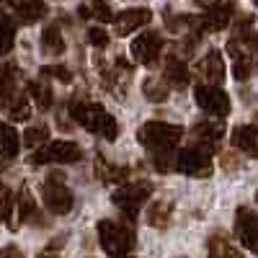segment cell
<instances>
[{"mask_svg": "<svg viewBox=\"0 0 258 258\" xmlns=\"http://www.w3.org/2000/svg\"><path fill=\"white\" fill-rule=\"evenodd\" d=\"M70 116L85 126L91 135H98L103 140L114 142L119 137V124L116 119L103 109L101 103H93V101H70Z\"/></svg>", "mask_w": 258, "mask_h": 258, "instance_id": "6da1fadb", "label": "cell"}, {"mask_svg": "<svg viewBox=\"0 0 258 258\" xmlns=\"http://www.w3.org/2000/svg\"><path fill=\"white\" fill-rule=\"evenodd\" d=\"M98 243L111 258H132L135 253V227L132 220H101L98 222Z\"/></svg>", "mask_w": 258, "mask_h": 258, "instance_id": "7a4b0ae2", "label": "cell"}, {"mask_svg": "<svg viewBox=\"0 0 258 258\" xmlns=\"http://www.w3.org/2000/svg\"><path fill=\"white\" fill-rule=\"evenodd\" d=\"M181 137H183V126L168 124V121H147L137 132V140L150 153H176Z\"/></svg>", "mask_w": 258, "mask_h": 258, "instance_id": "3957f363", "label": "cell"}, {"mask_svg": "<svg viewBox=\"0 0 258 258\" xmlns=\"http://www.w3.org/2000/svg\"><path fill=\"white\" fill-rule=\"evenodd\" d=\"M153 194V183L147 181H135V183H124L111 194V202L119 207V212L124 214V220H137V212L142 209V204L150 199Z\"/></svg>", "mask_w": 258, "mask_h": 258, "instance_id": "277c9868", "label": "cell"}, {"mask_svg": "<svg viewBox=\"0 0 258 258\" xmlns=\"http://www.w3.org/2000/svg\"><path fill=\"white\" fill-rule=\"evenodd\" d=\"M83 160V147L70 140H54L34 150L29 163L31 165H44V163H80Z\"/></svg>", "mask_w": 258, "mask_h": 258, "instance_id": "5b68a950", "label": "cell"}, {"mask_svg": "<svg viewBox=\"0 0 258 258\" xmlns=\"http://www.w3.org/2000/svg\"><path fill=\"white\" fill-rule=\"evenodd\" d=\"M176 170L194 178H209L212 176V150L204 145L183 147L176 153Z\"/></svg>", "mask_w": 258, "mask_h": 258, "instance_id": "8992f818", "label": "cell"}, {"mask_svg": "<svg viewBox=\"0 0 258 258\" xmlns=\"http://www.w3.org/2000/svg\"><path fill=\"white\" fill-rule=\"evenodd\" d=\"M41 199H44V204L52 214H68V212H73V204H75L73 191L64 186V176L59 170L47 176L44 186H41Z\"/></svg>", "mask_w": 258, "mask_h": 258, "instance_id": "52a82bcc", "label": "cell"}, {"mask_svg": "<svg viewBox=\"0 0 258 258\" xmlns=\"http://www.w3.org/2000/svg\"><path fill=\"white\" fill-rule=\"evenodd\" d=\"M194 101H197V106L209 116L222 119V116L230 114V96L220 88V85H197Z\"/></svg>", "mask_w": 258, "mask_h": 258, "instance_id": "ba28073f", "label": "cell"}, {"mask_svg": "<svg viewBox=\"0 0 258 258\" xmlns=\"http://www.w3.org/2000/svg\"><path fill=\"white\" fill-rule=\"evenodd\" d=\"M129 52H132V59L140 62V64H155L160 52H163V36L155 34V31H145L140 34L135 41H132V47H129Z\"/></svg>", "mask_w": 258, "mask_h": 258, "instance_id": "9c48e42d", "label": "cell"}, {"mask_svg": "<svg viewBox=\"0 0 258 258\" xmlns=\"http://www.w3.org/2000/svg\"><path fill=\"white\" fill-rule=\"evenodd\" d=\"M235 235L243 248L253 250L258 255V214L248 207H240L235 214Z\"/></svg>", "mask_w": 258, "mask_h": 258, "instance_id": "30bf717a", "label": "cell"}, {"mask_svg": "<svg viewBox=\"0 0 258 258\" xmlns=\"http://www.w3.org/2000/svg\"><path fill=\"white\" fill-rule=\"evenodd\" d=\"M227 54L232 59V75L238 80H248L253 73V54L245 44V36L240 39H230L227 41Z\"/></svg>", "mask_w": 258, "mask_h": 258, "instance_id": "8fae6325", "label": "cell"}, {"mask_svg": "<svg viewBox=\"0 0 258 258\" xmlns=\"http://www.w3.org/2000/svg\"><path fill=\"white\" fill-rule=\"evenodd\" d=\"M150 21H153V13L147 8H126L114 18V31H116V36H129L137 29L147 26Z\"/></svg>", "mask_w": 258, "mask_h": 258, "instance_id": "7c38bea8", "label": "cell"}, {"mask_svg": "<svg viewBox=\"0 0 258 258\" xmlns=\"http://www.w3.org/2000/svg\"><path fill=\"white\" fill-rule=\"evenodd\" d=\"M199 78H202V85H222L225 80V59L220 52H209L204 54V59L199 62Z\"/></svg>", "mask_w": 258, "mask_h": 258, "instance_id": "4fadbf2b", "label": "cell"}, {"mask_svg": "<svg viewBox=\"0 0 258 258\" xmlns=\"http://www.w3.org/2000/svg\"><path fill=\"white\" fill-rule=\"evenodd\" d=\"M232 147L240 150V153L258 158V126L255 124H243V126H235L232 129Z\"/></svg>", "mask_w": 258, "mask_h": 258, "instance_id": "5bb4252c", "label": "cell"}, {"mask_svg": "<svg viewBox=\"0 0 258 258\" xmlns=\"http://www.w3.org/2000/svg\"><path fill=\"white\" fill-rule=\"evenodd\" d=\"M194 135L199 137V145L209 147L214 153V147H217V142L222 140L225 135V124L222 119H204V121H197L194 124Z\"/></svg>", "mask_w": 258, "mask_h": 258, "instance_id": "9a60e30c", "label": "cell"}, {"mask_svg": "<svg viewBox=\"0 0 258 258\" xmlns=\"http://www.w3.org/2000/svg\"><path fill=\"white\" fill-rule=\"evenodd\" d=\"M235 13V3H222V6H212L209 13H204V18L199 21V26L204 31H222L230 26V18Z\"/></svg>", "mask_w": 258, "mask_h": 258, "instance_id": "2e32d148", "label": "cell"}, {"mask_svg": "<svg viewBox=\"0 0 258 258\" xmlns=\"http://www.w3.org/2000/svg\"><path fill=\"white\" fill-rule=\"evenodd\" d=\"M21 150V135L6 121H0V160H13Z\"/></svg>", "mask_w": 258, "mask_h": 258, "instance_id": "e0dca14e", "label": "cell"}, {"mask_svg": "<svg viewBox=\"0 0 258 258\" xmlns=\"http://www.w3.org/2000/svg\"><path fill=\"white\" fill-rule=\"evenodd\" d=\"M165 83L173 85V88H186L188 85V68L183 64V59L170 57L165 62Z\"/></svg>", "mask_w": 258, "mask_h": 258, "instance_id": "ac0fdd59", "label": "cell"}, {"mask_svg": "<svg viewBox=\"0 0 258 258\" xmlns=\"http://www.w3.org/2000/svg\"><path fill=\"white\" fill-rule=\"evenodd\" d=\"M41 49H44V54H52V57L64 52V39H62V31L57 24H49L41 31Z\"/></svg>", "mask_w": 258, "mask_h": 258, "instance_id": "d6986e66", "label": "cell"}, {"mask_svg": "<svg viewBox=\"0 0 258 258\" xmlns=\"http://www.w3.org/2000/svg\"><path fill=\"white\" fill-rule=\"evenodd\" d=\"M207 250H209V258H243V253L235 248L230 240H225L222 235H212Z\"/></svg>", "mask_w": 258, "mask_h": 258, "instance_id": "ffe728a7", "label": "cell"}, {"mask_svg": "<svg viewBox=\"0 0 258 258\" xmlns=\"http://www.w3.org/2000/svg\"><path fill=\"white\" fill-rule=\"evenodd\" d=\"M93 170H96V176H98L103 183H121L124 176H126V170H124V168H114V165H109V163L103 160V155H96V165H93Z\"/></svg>", "mask_w": 258, "mask_h": 258, "instance_id": "44dd1931", "label": "cell"}, {"mask_svg": "<svg viewBox=\"0 0 258 258\" xmlns=\"http://www.w3.org/2000/svg\"><path fill=\"white\" fill-rule=\"evenodd\" d=\"M170 202H155L153 207L147 209V225L150 227H158V230H163V227H168V222H170Z\"/></svg>", "mask_w": 258, "mask_h": 258, "instance_id": "7402d4cb", "label": "cell"}, {"mask_svg": "<svg viewBox=\"0 0 258 258\" xmlns=\"http://www.w3.org/2000/svg\"><path fill=\"white\" fill-rule=\"evenodd\" d=\"M16 11H18V18L24 21V24H34V21L44 18L47 6H44V0H24Z\"/></svg>", "mask_w": 258, "mask_h": 258, "instance_id": "603a6c76", "label": "cell"}, {"mask_svg": "<svg viewBox=\"0 0 258 258\" xmlns=\"http://www.w3.org/2000/svg\"><path fill=\"white\" fill-rule=\"evenodd\" d=\"M29 93H31L34 103L39 106L41 111L52 109V103H54V96H52V88H49L47 83H41V80H34V83H29Z\"/></svg>", "mask_w": 258, "mask_h": 258, "instance_id": "cb8c5ba5", "label": "cell"}, {"mask_svg": "<svg viewBox=\"0 0 258 258\" xmlns=\"http://www.w3.org/2000/svg\"><path fill=\"white\" fill-rule=\"evenodd\" d=\"M16 73L8 64H0V103H11L16 96Z\"/></svg>", "mask_w": 258, "mask_h": 258, "instance_id": "d4e9b609", "label": "cell"}, {"mask_svg": "<svg viewBox=\"0 0 258 258\" xmlns=\"http://www.w3.org/2000/svg\"><path fill=\"white\" fill-rule=\"evenodd\" d=\"M16 209H18V220H24V222H29L34 214H36V202H34V197H31V191L24 186L18 191V199H16Z\"/></svg>", "mask_w": 258, "mask_h": 258, "instance_id": "484cf974", "label": "cell"}, {"mask_svg": "<svg viewBox=\"0 0 258 258\" xmlns=\"http://www.w3.org/2000/svg\"><path fill=\"white\" fill-rule=\"evenodd\" d=\"M16 41V26L8 16L0 13V54H8Z\"/></svg>", "mask_w": 258, "mask_h": 258, "instance_id": "4316f807", "label": "cell"}, {"mask_svg": "<svg viewBox=\"0 0 258 258\" xmlns=\"http://www.w3.org/2000/svg\"><path fill=\"white\" fill-rule=\"evenodd\" d=\"M142 93L153 101V103H163V101H168V85H165L163 80L147 78L145 85H142Z\"/></svg>", "mask_w": 258, "mask_h": 258, "instance_id": "83f0119b", "label": "cell"}, {"mask_svg": "<svg viewBox=\"0 0 258 258\" xmlns=\"http://www.w3.org/2000/svg\"><path fill=\"white\" fill-rule=\"evenodd\" d=\"M8 116L13 121H26L31 116V106H29V98L26 96H13V101L8 103Z\"/></svg>", "mask_w": 258, "mask_h": 258, "instance_id": "f1b7e54d", "label": "cell"}, {"mask_svg": "<svg viewBox=\"0 0 258 258\" xmlns=\"http://www.w3.org/2000/svg\"><path fill=\"white\" fill-rule=\"evenodd\" d=\"M47 137H49V129L39 124V126H29L21 142H24L26 147H31V150H39L41 145H47Z\"/></svg>", "mask_w": 258, "mask_h": 258, "instance_id": "f546056e", "label": "cell"}, {"mask_svg": "<svg viewBox=\"0 0 258 258\" xmlns=\"http://www.w3.org/2000/svg\"><path fill=\"white\" fill-rule=\"evenodd\" d=\"M13 204H16V199H13V194H11V188L0 181V222L3 220H11V214H13Z\"/></svg>", "mask_w": 258, "mask_h": 258, "instance_id": "4dcf8cb0", "label": "cell"}, {"mask_svg": "<svg viewBox=\"0 0 258 258\" xmlns=\"http://www.w3.org/2000/svg\"><path fill=\"white\" fill-rule=\"evenodd\" d=\"M88 41L93 47H98V49H103L106 44H109V34H106L101 26H93L91 31H88Z\"/></svg>", "mask_w": 258, "mask_h": 258, "instance_id": "1f68e13d", "label": "cell"}, {"mask_svg": "<svg viewBox=\"0 0 258 258\" xmlns=\"http://www.w3.org/2000/svg\"><path fill=\"white\" fill-rule=\"evenodd\" d=\"M41 75H44V78H57L59 83H70L73 80L68 68H41Z\"/></svg>", "mask_w": 258, "mask_h": 258, "instance_id": "d6a6232c", "label": "cell"}, {"mask_svg": "<svg viewBox=\"0 0 258 258\" xmlns=\"http://www.w3.org/2000/svg\"><path fill=\"white\" fill-rule=\"evenodd\" d=\"M93 16L96 18H101V21H114V16H111V11H109V6L103 3V0H93Z\"/></svg>", "mask_w": 258, "mask_h": 258, "instance_id": "836d02e7", "label": "cell"}, {"mask_svg": "<svg viewBox=\"0 0 258 258\" xmlns=\"http://www.w3.org/2000/svg\"><path fill=\"white\" fill-rule=\"evenodd\" d=\"M62 245H64V235H59V238H57V243H52V245H47V248H44V250H41L39 255H41V258H47V255H52V253H57V250H59Z\"/></svg>", "mask_w": 258, "mask_h": 258, "instance_id": "e575fe53", "label": "cell"}, {"mask_svg": "<svg viewBox=\"0 0 258 258\" xmlns=\"http://www.w3.org/2000/svg\"><path fill=\"white\" fill-rule=\"evenodd\" d=\"M0 258H24V253H21L16 245H6L3 250H0Z\"/></svg>", "mask_w": 258, "mask_h": 258, "instance_id": "d590c367", "label": "cell"}, {"mask_svg": "<svg viewBox=\"0 0 258 258\" xmlns=\"http://www.w3.org/2000/svg\"><path fill=\"white\" fill-rule=\"evenodd\" d=\"M197 3H199V6H207V8H212V6H217L220 0H197Z\"/></svg>", "mask_w": 258, "mask_h": 258, "instance_id": "8d00e7d4", "label": "cell"}, {"mask_svg": "<svg viewBox=\"0 0 258 258\" xmlns=\"http://www.w3.org/2000/svg\"><path fill=\"white\" fill-rule=\"evenodd\" d=\"M3 3H6V6H13V8H18L21 3H24V0H3Z\"/></svg>", "mask_w": 258, "mask_h": 258, "instance_id": "74e56055", "label": "cell"}, {"mask_svg": "<svg viewBox=\"0 0 258 258\" xmlns=\"http://www.w3.org/2000/svg\"><path fill=\"white\" fill-rule=\"evenodd\" d=\"M255 202H258V191H255Z\"/></svg>", "mask_w": 258, "mask_h": 258, "instance_id": "f35d334b", "label": "cell"}, {"mask_svg": "<svg viewBox=\"0 0 258 258\" xmlns=\"http://www.w3.org/2000/svg\"><path fill=\"white\" fill-rule=\"evenodd\" d=\"M253 3H255V6H258V0H253Z\"/></svg>", "mask_w": 258, "mask_h": 258, "instance_id": "ab89813d", "label": "cell"}, {"mask_svg": "<svg viewBox=\"0 0 258 258\" xmlns=\"http://www.w3.org/2000/svg\"><path fill=\"white\" fill-rule=\"evenodd\" d=\"M255 44H258V41H255Z\"/></svg>", "mask_w": 258, "mask_h": 258, "instance_id": "60d3db41", "label": "cell"}]
</instances>
